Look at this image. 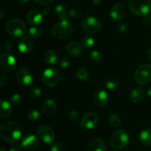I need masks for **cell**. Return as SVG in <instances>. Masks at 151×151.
<instances>
[{"mask_svg":"<svg viewBox=\"0 0 151 151\" xmlns=\"http://www.w3.org/2000/svg\"><path fill=\"white\" fill-rule=\"evenodd\" d=\"M22 134L20 125L15 121H4L0 126V136L3 140L8 143H17L22 137Z\"/></svg>","mask_w":151,"mask_h":151,"instance_id":"obj_1","label":"cell"},{"mask_svg":"<svg viewBox=\"0 0 151 151\" xmlns=\"http://www.w3.org/2000/svg\"><path fill=\"white\" fill-rule=\"evenodd\" d=\"M4 29L9 35L15 37H20L23 36L26 33L27 25L21 19H13L6 23Z\"/></svg>","mask_w":151,"mask_h":151,"instance_id":"obj_2","label":"cell"},{"mask_svg":"<svg viewBox=\"0 0 151 151\" xmlns=\"http://www.w3.org/2000/svg\"><path fill=\"white\" fill-rule=\"evenodd\" d=\"M73 29L68 20L60 21L52 28V34L58 39H66L72 36Z\"/></svg>","mask_w":151,"mask_h":151,"instance_id":"obj_3","label":"cell"},{"mask_svg":"<svg viewBox=\"0 0 151 151\" xmlns=\"http://www.w3.org/2000/svg\"><path fill=\"white\" fill-rule=\"evenodd\" d=\"M128 6L134 14L144 16L150 12L151 1L150 0H129Z\"/></svg>","mask_w":151,"mask_h":151,"instance_id":"obj_4","label":"cell"},{"mask_svg":"<svg viewBox=\"0 0 151 151\" xmlns=\"http://www.w3.org/2000/svg\"><path fill=\"white\" fill-rule=\"evenodd\" d=\"M129 136L124 130H115L111 136L109 142L111 146L116 150L122 149L128 144Z\"/></svg>","mask_w":151,"mask_h":151,"instance_id":"obj_5","label":"cell"},{"mask_svg":"<svg viewBox=\"0 0 151 151\" xmlns=\"http://www.w3.org/2000/svg\"><path fill=\"white\" fill-rule=\"evenodd\" d=\"M134 79L141 85L149 84L151 81V65L143 64L139 66L134 73Z\"/></svg>","mask_w":151,"mask_h":151,"instance_id":"obj_6","label":"cell"},{"mask_svg":"<svg viewBox=\"0 0 151 151\" xmlns=\"http://www.w3.org/2000/svg\"><path fill=\"white\" fill-rule=\"evenodd\" d=\"M41 78L43 83L47 87H55L60 81V73L55 68H47L43 72Z\"/></svg>","mask_w":151,"mask_h":151,"instance_id":"obj_7","label":"cell"},{"mask_svg":"<svg viewBox=\"0 0 151 151\" xmlns=\"http://www.w3.org/2000/svg\"><path fill=\"white\" fill-rule=\"evenodd\" d=\"M101 22L94 16H88L83 20L82 28L88 33H95L101 30Z\"/></svg>","mask_w":151,"mask_h":151,"instance_id":"obj_8","label":"cell"},{"mask_svg":"<svg viewBox=\"0 0 151 151\" xmlns=\"http://www.w3.org/2000/svg\"><path fill=\"white\" fill-rule=\"evenodd\" d=\"M38 136L47 144H52L55 139V131L50 127L47 125H40L37 128Z\"/></svg>","mask_w":151,"mask_h":151,"instance_id":"obj_9","label":"cell"},{"mask_svg":"<svg viewBox=\"0 0 151 151\" xmlns=\"http://www.w3.org/2000/svg\"><path fill=\"white\" fill-rule=\"evenodd\" d=\"M0 66L4 72L10 73L14 70L16 66L15 57L8 52L2 53L0 58Z\"/></svg>","mask_w":151,"mask_h":151,"instance_id":"obj_10","label":"cell"},{"mask_svg":"<svg viewBox=\"0 0 151 151\" xmlns=\"http://www.w3.org/2000/svg\"><path fill=\"white\" fill-rule=\"evenodd\" d=\"M99 121V115L94 112L86 113L81 119V125L86 130H91L95 127Z\"/></svg>","mask_w":151,"mask_h":151,"instance_id":"obj_11","label":"cell"},{"mask_svg":"<svg viewBox=\"0 0 151 151\" xmlns=\"http://www.w3.org/2000/svg\"><path fill=\"white\" fill-rule=\"evenodd\" d=\"M16 78L22 86H28L32 81V76L30 70L27 68H22L17 71Z\"/></svg>","mask_w":151,"mask_h":151,"instance_id":"obj_12","label":"cell"},{"mask_svg":"<svg viewBox=\"0 0 151 151\" xmlns=\"http://www.w3.org/2000/svg\"><path fill=\"white\" fill-rule=\"evenodd\" d=\"M94 102L97 107H103L106 106L109 102V96L107 92L103 89H99L94 93L93 95Z\"/></svg>","mask_w":151,"mask_h":151,"instance_id":"obj_13","label":"cell"},{"mask_svg":"<svg viewBox=\"0 0 151 151\" xmlns=\"http://www.w3.org/2000/svg\"><path fill=\"white\" fill-rule=\"evenodd\" d=\"M32 47H33V41L32 38L29 36H22L18 42V49L22 53L24 54L29 53L32 50Z\"/></svg>","mask_w":151,"mask_h":151,"instance_id":"obj_14","label":"cell"},{"mask_svg":"<svg viewBox=\"0 0 151 151\" xmlns=\"http://www.w3.org/2000/svg\"><path fill=\"white\" fill-rule=\"evenodd\" d=\"M21 144L26 149H35L39 145V139L33 134H27L22 138Z\"/></svg>","mask_w":151,"mask_h":151,"instance_id":"obj_15","label":"cell"},{"mask_svg":"<svg viewBox=\"0 0 151 151\" xmlns=\"http://www.w3.org/2000/svg\"><path fill=\"white\" fill-rule=\"evenodd\" d=\"M43 19V15L39 10H29L27 14V21L29 25L32 26H36L41 22Z\"/></svg>","mask_w":151,"mask_h":151,"instance_id":"obj_16","label":"cell"},{"mask_svg":"<svg viewBox=\"0 0 151 151\" xmlns=\"http://www.w3.org/2000/svg\"><path fill=\"white\" fill-rule=\"evenodd\" d=\"M111 17L116 21H120L125 17V8L122 4H115L110 12Z\"/></svg>","mask_w":151,"mask_h":151,"instance_id":"obj_17","label":"cell"},{"mask_svg":"<svg viewBox=\"0 0 151 151\" xmlns=\"http://www.w3.org/2000/svg\"><path fill=\"white\" fill-rule=\"evenodd\" d=\"M88 151H106V147L104 142L100 138L91 139L87 147Z\"/></svg>","mask_w":151,"mask_h":151,"instance_id":"obj_18","label":"cell"},{"mask_svg":"<svg viewBox=\"0 0 151 151\" xmlns=\"http://www.w3.org/2000/svg\"><path fill=\"white\" fill-rule=\"evenodd\" d=\"M57 108V102L53 99H48L43 103L41 106V113L44 115H51Z\"/></svg>","mask_w":151,"mask_h":151,"instance_id":"obj_19","label":"cell"},{"mask_svg":"<svg viewBox=\"0 0 151 151\" xmlns=\"http://www.w3.org/2000/svg\"><path fill=\"white\" fill-rule=\"evenodd\" d=\"M66 50L69 55L73 56H79L83 52V47L77 41H71L66 45Z\"/></svg>","mask_w":151,"mask_h":151,"instance_id":"obj_20","label":"cell"},{"mask_svg":"<svg viewBox=\"0 0 151 151\" xmlns=\"http://www.w3.org/2000/svg\"><path fill=\"white\" fill-rule=\"evenodd\" d=\"M12 106L10 102L7 100L1 99V110H0V118L4 119L11 115Z\"/></svg>","mask_w":151,"mask_h":151,"instance_id":"obj_21","label":"cell"},{"mask_svg":"<svg viewBox=\"0 0 151 151\" xmlns=\"http://www.w3.org/2000/svg\"><path fill=\"white\" fill-rule=\"evenodd\" d=\"M44 61L48 65H54L58 62V55L55 50H48L44 53Z\"/></svg>","mask_w":151,"mask_h":151,"instance_id":"obj_22","label":"cell"},{"mask_svg":"<svg viewBox=\"0 0 151 151\" xmlns=\"http://www.w3.org/2000/svg\"><path fill=\"white\" fill-rule=\"evenodd\" d=\"M55 13L60 21L68 20L69 17V12H67V10H66V6L63 4H62V3L56 5Z\"/></svg>","mask_w":151,"mask_h":151,"instance_id":"obj_23","label":"cell"},{"mask_svg":"<svg viewBox=\"0 0 151 151\" xmlns=\"http://www.w3.org/2000/svg\"><path fill=\"white\" fill-rule=\"evenodd\" d=\"M145 96L144 90L141 87H136L131 93V99L134 103H139L143 100Z\"/></svg>","mask_w":151,"mask_h":151,"instance_id":"obj_24","label":"cell"},{"mask_svg":"<svg viewBox=\"0 0 151 151\" xmlns=\"http://www.w3.org/2000/svg\"><path fill=\"white\" fill-rule=\"evenodd\" d=\"M139 141L143 145H151V129H145L140 133Z\"/></svg>","mask_w":151,"mask_h":151,"instance_id":"obj_25","label":"cell"},{"mask_svg":"<svg viewBox=\"0 0 151 151\" xmlns=\"http://www.w3.org/2000/svg\"><path fill=\"white\" fill-rule=\"evenodd\" d=\"M28 36L31 38H38L43 36L42 28L38 26H32L28 30Z\"/></svg>","mask_w":151,"mask_h":151,"instance_id":"obj_26","label":"cell"},{"mask_svg":"<svg viewBox=\"0 0 151 151\" xmlns=\"http://www.w3.org/2000/svg\"><path fill=\"white\" fill-rule=\"evenodd\" d=\"M108 120H109V124L113 127H114V128H117L121 124V118L117 114H110Z\"/></svg>","mask_w":151,"mask_h":151,"instance_id":"obj_27","label":"cell"},{"mask_svg":"<svg viewBox=\"0 0 151 151\" xmlns=\"http://www.w3.org/2000/svg\"><path fill=\"white\" fill-rule=\"evenodd\" d=\"M119 86V81L116 78H109L105 82V87L108 90H114Z\"/></svg>","mask_w":151,"mask_h":151,"instance_id":"obj_28","label":"cell"},{"mask_svg":"<svg viewBox=\"0 0 151 151\" xmlns=\"http://www.w3.org/2000/svg\"><path fill=\"white\" fill-rule=\"evenodd\" d=\"M90 58L95 63H100L103 61V56L100 51L97 50H94L90 53Z\"/></svg>","mask_w":151,"mask_h":151,"instance_id":"obj_29","label":"cell"},{"mask_svg":"<svg viewBox=\"0 0 151 151\" xmlns=\"http://www.w3.org/2000/svg\"><path fill=\"white\" fill-rule=\"evenodd\" d=\"M77 77H78V79L81 80V81H86L88 77V70L86 68H84V67L80 68L78 70V71H77Z\"/></svg>","mask_w":151,"mask_h":151,"instance_id":"obj_30","label":"cell"},{"mask_svg":"<svg viewBox=\"0 0 151 151\" xmlns=\"http://www.w3.org/2000/svg\"><path fill=\"white\" fill-rule=\"evenodd\" d=\"M29 96L34 100H38L42 96V91L38 87H31V89L29 90Z\"/></svg>","mask_w":151,"mask_h":151,"instance_id":"obj_31","label":"cell"},{"mask_svg":"<svg viewBox=\"0 0 151 151\" xmlns=\"http://www.w3.org/2000/svg\"><path fill=\"white\" fill-rule=\"evenodd\" d=\"M94 38L91 35H86L82 39V44L85 47H91L93 45H94Z\"/></svg>","mask_w":151,"mask_h":151,"instance_id":"obj_32","label":"cell"},{"mask_svg":"<svg viewBox=\"0 0 151 151\" xmlns=\"http://www.w3.org/2000/svg\"><path fill=\"white\" fill-rule=\"evenodd\" d=\"M10 102L13 104V105H18L22 102V97L19 93H13V95H11L10 97Z\"/></svg>","mask_w":151,"mask_h":151,"instance_id":"obj_33","label":"cell"},{"mask_svg":"<svg viewBox=\"0 0 151 151\" xmlns=\"http://www.w3.org/2000/svg\"><path fill=\"white\" fill-rule=\"evenodd\" d=\"M40 117V112L38 110H31L29 113H28V118L30 121H36L38 118Z\"/></svg>","mask_w":151,"mask_h":151,"instance_id":"obj_34","label":"cell"},{"mask_svg":"<svg viewBox=\"0 0 151 151\" xmlns=\"http://www.w3.org/2000/svg\"><path fill=\"white\" fill-rule=\"evenodd\" d=\"M58 65L60 68H67L69 66V59L67 57H62L58 61Z\"/></svg>","mask_w":151,"mask_h":151,"instance_id":"obj_35","label":"cell"},{"mask_svg":"<svg viewBox=\"0 0 151 151\" xmlns=\"http://www.w3.org/2000/svg\"><path fill=\"white\" fill-rule=\"evenodd\" d=\"M50 150L51 151H65V148L63 145L58 142H55L52 143L50 147Z\"/></svg>","mask_w":151,"mask_h":151,"instance_id":"obj_36","label":"cell"},{"mask_svg":"<svg viewBox=\"0 0 151 151\" xmlns=\"http://www.w3.org/2000/svg\"><path fill=\"white\" fill-rule=\"evenodd\" d=\"M68 117H69V119L72 120V121L78 120L79 118V113L76 110H71L68 113Z\"/></svg>","mask_w":151,"mask_h":151,"instance_id":"obj_37","label":"cell"},{"mask_svg":"<svg viewBox=\"0 0 151 151\" xmlns=\"http://www.w3.org/2000/svg\"><path fill=\"white\" fill-rule=\"evenodd\" d=\"M80 16H81V13H80L79 10H76V9H72V10L69 12V17L72 18V19L79 18Z\"/></svg>","mask_w":151,"mask_h":151,"instance_id":"obj_38","label":"cell"},{"mask_svg":"<svg viewBox=\"0 0 151 151\" xmlns=\"http://www.w3.org/2000/svg\"><path fill=\"white\" fill-rule=\"evenodd\" d=\"M13 41L10 39L6 40L4 42V47L5 50H10L12 48H13Z\"/></svg>","mask_w":151,"mask_h":151,"instance_id":"obj_39","label":"cell"},{"mask_svg":"<svg viewBox=\"0 0 151 151\" xmlns=\"http://www.w3.org/2000/svg\"><path fill=\"white\" fill-rule=\"evenodd\" d=\"M7 82V78L4 73L0 74V86L3 87Z\"/></svg>","mask_w":151,"mask_h":151,"instance_id":"obj_40","label":"cell"},{"mask_svg":"<svg viewBox=\"0 0 151 151\" xmlns=\"http://www.w3.org/2000/svg\"><path fill=\"white\" fill-rule=\"evenodd\" d=\"M117 30L120 33H124L127 30L126 25H125V24H122V23L119 24L117 27Z\"/></svg>","mask_w":151,"mask_h":151,"instance_id":"obj_41","label":"cell"},{"mask_svg":"<svg viewBox=\"0 0 151 151\" xmlns=\"http://www.w3.org/2000/svg\"><path fill=\"white\" fill-rule=\"evenodd\" d=\"M52 1L53 0H35V2L41 5H47V4H51Z\"/></svg>","mask_w":151,"mask_h":151,"instance_id":"obj_42","label":"cell"},{"mask_svg":"<svg viewBox=\"0 0 151 151\" xmlns=\"http://www.w3.org/2000/svg\"><path fill=\"white\" fill-rule=\"evenodd\" d=\"M22 147V144H16L14 146L11 147L10 150H9V151H21Z\"/></svg>","mask_w":151,"mask_h":151,"instance_id":"obj_43","label":"cell"},{"mask_svg":"<svg viewBox=\"0 0 151 151\" xmlns=\"http://www.w3.org/2000/svg\"><path fill=\"white\" fill-rule=\"evenodd\" d=\"M142 22L144 24H146V25H148V24L150 23V19L149 16H147V15L146 16H144L142 17Z\"/></svg>","mask_w":151,"mask_h":151,"instance_id":"obj_44","label":"cell"},{"mask_svg":"<svg viewBox=\"0 0 151 151\" xmlns=\"http://www.w3.org/2000/svg\"><path fill=\"white\" fill-rule=\"evenodd\" d=\"M147 58H148L149 60L151 61V47L148 49V50H147Z\"/></svg>","mask_w":151,"mask_h":151,"instance_id":"obj_45","label":"cell"},{"mask_svg":"<svg viewBox=\"0 0 151 151\" xmlns=\"http://www.w3.org/2000/svg\"><path fill=\"white\" fill-rule=\"evenodd\" d=\"M17 1H19V3H21V4H25V3L28 2L29 0H17Z\"/></svg>","mask_w":151,"mask_h":151,"instance_id":"obj_46","label":"cell"},{"mask_svg":"<svg viewBox=\"0 0 151 151\" xmlns=\"http://www.w3.org/2000/svg\"><path fill=\"white\" fill-rule=\"evenodd\" d=\"M147 96H149V97L151 98V87H150L148 89H147Z\"/></svg>","mask_w":151,"mask_h":151,"instance_id":"obj_47","label":"cell"},{"mask_svg":"<svg viewBox=\"0 0 151 151\" xmlns=\"http://www.w3.org/2000/svg\"><path fill=\"white\" fill-rule=\"evenodd\" d=\"M93 1L95 4H98L100 3V0H93Z\"/></svg>","mask_w":151,"mask_h":151,"instance_id":"obj_48","label":"cell"},{"mask_svg":"<svg viewBox=\"0 0 151 151\" xmlns=\"http://www.w3.org/2000/svg\"><path fill=\"white\" fill-rule=\"evenodd\" d=\"M0 151H6V150L4 149V148H1V150Z\"/></svg>","mask_w":151,"mask_h":151,"instance_id":"obj_49","label":"cell"},{"mask_svg":"<svg viewBox=\"0 0 151 151\" xmlns=\"http://www.w3.org/2000/svg\"><path fill=\"white\" fill-rule=\"evenodd\" d=\"M150 23H151V16H150Z\"/></svg>","mask_w":151,"mask_h":151,"instance_id":"obj_50","label":"cell"},{"mask_svg":"<svg viewBox=\"0 0 151 151\" xmlns=\"http://www.w3.org/2000/svg\"><path fill=\"white\" fill-rule=\"evenodd\" d=\"M111 151H116V150H111Z\"/></svg>","mask_w":151,"mask_h":151,"instance_id":"obj_51","label":"cell"}]
</instances>
